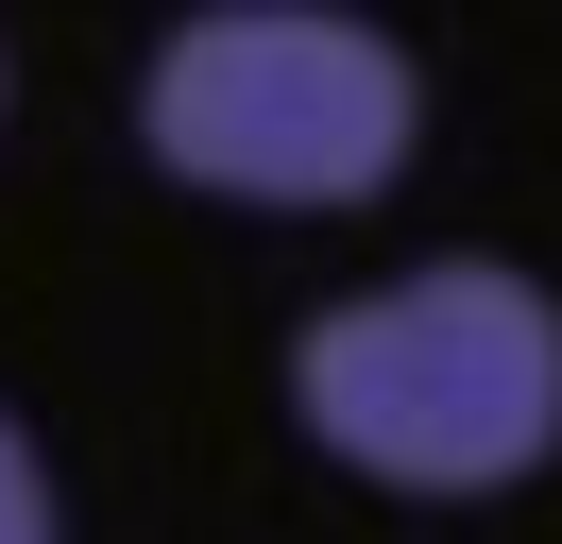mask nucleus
<instances>
[{"label": "nucleus", "mask_w": 562, "mask_h": 544, "mask_svg": "<svg viewBox=\"0 0 562 544\" xmlns=\"http://www.w3.org/2000/svg\"><path fill=\"white\" fill-rule=\"evenodd\" d=\"M290 408L375 494H512L562 442V306L512 256H426L290 340Z\"/></svg>", "instance_id": "f257e3e1"}, {"label": "nucleus", "mask_w": 562, "mask_h": 544, "mask_svg": "<svg viewBox=\"0 0 562 544\" xmlns=\"http://www.w3.org/2000/svg\"><path fill=\"white\" fill-rule=\"evenodd\" d=\"M409 120H426V68L341 0H205L137 68L154 170L222 204H375L409 170Z\"/></svg>", "instance_id": "f03ea898"}, {"label": "nucleus", "mask_w": 562, "mask_h": 544, "mask_svg": "<svg viewBox=\"0 0 562 544\" xmlns=\"http://www.w3.org/2000/svg\"><path fill=\"white\" fill-rule=\"evenodd\" d=\"M0 544H52V460L18 442V408H0Z\"/></svg>", "instance_id": "7ed1b4c3"}]
</instances>
